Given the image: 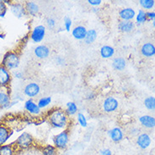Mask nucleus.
<instances>
[{"label":"nucleus","instance_id":"obj_1","mask_svg":"<svg viewBox=\"0 0 155 155\" xmlns=\"http://www.w3.org/2000/svg\"><path fill=\"white\" fill-rule=\"evenodd\" d=\"M47 120L48 124L54 129L68 130L70 124V118L64 109L61 108H54L47 113Z\"/></svg>","mask_w":155,"mask_h":155},{"label":"nucleus","instance_id":"obj_2","mask_svg":"<svg viewBox=\"0 0 155 155\" xmlns=\"http://www.w3.org/2000/svg\"><path fill=\"white\" fill-rule=\"evenodd\" d=\"M1 65L7 68L9 71L16 70L20 65V55L17 51H8L4 54Z\"/></svg>","mask_w":155,"mask_h":155},{"label":"nucleus","instance_id":"obj_3","mask_svg":"<svg viewBox=\"0 0 155 155\" xmlns=\"http://www.w3.org/2000/svg\"><path fill=\"white\" fill-rule=\"evenodd\" d=\"M17 151H23L27 150L32 147L35 144L34 137L31 133L27 132H23L19 135L16 140L14 142Z\"/></svg>","mask_w":155,"mask_h":155},{"label":"nucleus","instance_id":"obj_4","mask_svg":"<svg viewBox=\"0 0 155 155\" xmlns=\"http://www.w3.org/2000/svg\"><path fill=\"white\" fill-rule=\"evenodd\" d=\"M53 145L58 148V151H64L68 147L70 135L68 130H63L53 136Z\"/></svg>","mask_w":155,"mask_h":155},{"label":"nucleus","instance_id":"obj_5","mask_svg":"<svg viewBox=\"0 0 155 155\" xmlns=\"http://www.w3.org/2000/svg\"><path fill=\"white\" fill-rule=\"evenodd\" d=\"M46 27L42 25H38L35 26V27L31 30V34H30V38L35 43H40L42 42L43 39L45 38L46 36Z\"/></svg>","mask_w":155,"mask_h":155},{"label":"nucleus","instance_id":"obj_6","mask_svg":"<svg viewBox=\"0 0 155 155\" xmlns=\"http://www.w3.org/2000/svg\"><path fill=\"white\" fill-rule=\"evenodd\" d=\"M15 131L8 126L6 124L0 123V147L7 144L8 141L14 135Z\"/></svg>","mask_w":155,"mask_h":155},{"label":"nucleus","instance_id":"obj_7","mask_svg":"<svg viewBox=\"0 0 155 155\" xmlns=\"http://www.w3.org/2000/svg\"><path fill=\"white\" fill-rule=\"evenodd\" d=\"M12 82V74L10 71L0 64V87L8 88Z\"/></svg>","mask_w":155,"mask_h":155},{"label":"nucleus","instance_id":"obj_8","mask_svg":"<svg viewBox=\"0 0 155 155\" xmlns=\"http://www.w3.org/2000/svg\"><path fill=\"white\" fill-rule=\"evenodd\" d=\"M119 107V103L118 100L116 99V97H105V100L103 101V104H102V109L105 113H113L116 111V109H118Z\"/></svg>","mask_w":155,"mask_h":155},{"label":"nucleus","instance_id":"obj_9","mask_svg":"<svg viewBox=\"0 0 155 155\" xmlns=\"http://www.w3.org/2000/svg\"><path fill=\"white\" fill-rule=\"evenodd\" d=\"M24 108L29 114L33 116H38L42 113L37 103L33 100V98H28L27 100H25L24 104Z\"/></svg>","mask_w":155,"mask_h":155},{"label":"nucleus","instance_id":"obj_10","mask_svg":"<svg viewBox=\"0 0 155 155\" xmlns=\"http://www.w3.org/2000/svg\"><path fill=\"white\" fill-rule=\"evenodd\" d=\"M9 10L12 13V15L17 19H21L26 16V11L25 9V5L22 3H11V4L8 6Z\"/></svg>","mask_w":155,"mask_h":155},{"label":"nucleus","instance_id":"obj_11","mask_svg":"<svg viewBox=\"0 0 155 155\" xmlns=\"http://www.w3.org/2000/svg\"><path fill=\"white\" fill-rule=\"evenodd\" d=\"M23 93L26 97L33 98L40 94L41 87L36 82H30L25 86V87L23 88Z\"/></svg>","mask_w":155,"mask_h":155},{"label":"nucleus","instance_id":"obj_12","mask_svg":"<svg viewBox=\"0 0 155 155\" xmlns=\"http://www.w3.org/2000/svg\"><path fill=\"white\" fill-rule=\"evenodd\" d=\"M12 102L11 96L9 93V88L0 87V108L1 109H9Z\"/></svg>","mask_w":155,"mask_h":155},{"label":"nucleus","instance_id":"obj_13","mask_svg":"<svg viewBox=\"0 0 155 155\" xmlns=\"http://www.w3.org/2000/svg\"><path fill=\"white\" fill-rule=\"evenodd\" d=\"M108 136L114 143H120L124 139V132L120 127L116 126L109 130Z\"/></svg>","mask_w":155,"mask_h":155},{"label":"nucleus","instance_id":"obj_14","mask_svg":"<svg viewBox=\"0 0 155 155\" xmlns=\"http://www.w3.org/2000/svg\"><path fill=\"white\" fill-rule=\"evenodd\" d=\"M51 54V49L47 45H37L34 49V55L39 59H46L49 57Z\"/></svg>","mask_w":155,"mask_h":155},{"label":"nucleus","instance_id":"obj_15","mask_svg":"<svg viewBox=\"0 0 155 155\" xmlns=\"http://www.w3.org/2000/svg\"><path fill=\"white\" fill-rule=\"evenodd\" d=\"M152 143V139L150 136L147 133H140L137 136V145L141 149H147V147H150Z\"/></svg>","mask_w":155,"mask_h":155},{"label":"nucleus","instance_id":"obj_16","mask_svg":"<svg viewBox=\"0 0 155 155\" xmlns=\"http://www.w3.org/2000/svg\"><path fill=\"white\" fill-rule=\"evenodd\" d=\"M25 9L26 14L31 16H36L40 12V7L37 3H35V1H26L25 3Z\"/></svg>","mask_w":155,"mask_h":155},{"label":"nucleus","instance_id":"obj_17","mask_svg":"<svg viewBox=\"0 0 155 155\" xmlns=\"http://www.w3.org/2000/svg\"><path fill=\"white\" fill-rule=\"evenodd\" d=\"M141 54L144 57L151 58L155 56V45L152 43H145L141 48Z\"/></svg>","mask_w":155,"mask_h":155},{"label":"nucleus","instance_id":"obj_18","mask_svg":"<svg viewBox=\"0 0 155 155\" xmlns=\"http://www.w3.org/2000/svg\"><path fill=\"white\" fill-rule=\"evenodd\" d=\"M119 16L121 20L132 21L136 17V12L132 8H124L119 11Z\"/></svg>","mask_w":155,"mask_h":155},{"label":"nucleus","instance_id":"obj_19","mask_svg":"<svg viewBox=\"0 0 155 155\" xmlns=\"http://www.w3.org/2000/svg\"><path fill=\"white\" fill-rule=\"evenodd\" d=\"M87 28L84 26H77L73 28L72 30V36L76 40H84L87 34Z\"/></svg>","mask_w":155,"mask_h":155},{"label":"nucleus","instance_id":"obj_20","mask_svg":"<svg viewBox=\"0 0 155 155\" xmlns=\"http://www.w3.org/2000/svg\"><path fill=\"white\" fill-rule=\"evenodd\" d=\"M140 124L147 129H153L155 127V117L148 114L142 115L139 118Z\"/></svg>","mask_w":155,"mask_h":155},{"label":"nucleus","instance_id":"obj_21","mask_svg":"<svg viewBox=\"0 0 155 155\" xmlns=\"http://www.w3.org/2000/svg\"><path fill=\"white\" fill-rule=\"evenodd\" d=\"M16 153L17 149L14 143L4 144L0 147V155H15Z\"/></svg>","mask_w":155,"mask_h":155},{"label":"nucleus","instance_id":"obj_22","mask_svg":"<svg viewBox=\"0 0 155 155\" xmlns=\"http://www.w3.org/2000/svg\"><path fill=\"white\" fill-rule=\"evenodd\" d=\"M135 25L132 21H127V20H120L118 24V29L119 31L124 33L131 32L134 30Z\"/></svg>","mask_w":155,"mask_h":155},{"label":"nucleus","instance_id":"obj_23","mask_svg":"<svg viewBox=\"0 0 155 155\" xmlns=\"http://www.w3.org/2000/svg\"><path fill=\"white\" fill-rule=\"evenodd\" d=\"M111 65L114 70L122 71L123 70H125V68L127 66V61L122 57H116V58H113Z\"/></svg>","mask_w":155,"mask_h":155},{"label":"nucleus","instance_id":"obj_24","mask_svg":"<svg viewBox=\"0 0 155 155\" xmlns=\"http://www.w3.org/2000/svg\"><path fill=\"white\" fill-rule=\"evenodd\" d=\"M100 55L103 58H110L115 55V48L110 45H104L100 49Z\"/></svg>","mask_w":155,"mask_h":155},{"label":"nucleus","instance_id":"obj_25","mask_svg":"<svg viewBox=\"0 0 155 155\" xmlns=\"http://www.w3.org/2000/svg\"><path fill=\"white\" fill-rule=\"evenodd\" d=\"M78 111V108L76 103H74L73 101L68 102L66 104V108H65V112L69 117L74 116L75 114H77Z\"/></svg>","mask_w":155,"mask_h":155},{"label":"nucleus","instance_id":"obj_26","mask_svg":"<svg viewBox=\"0 0 155 155\" xmlns=\"http://www.w3.org/2000/svg\"><path fill=\"white\" fill-rule=\"evenodd\" d=\"M58 150L57 147H55L54 145L52 144H47L46 146H44L41 150V155H58Z\"/></svg>","mask_w":155,"mask_h":155},{"label":"nucleus","instance_id":"obj_27","mask_svg":"<svg viewBox=\"0 0 155 155\" xmlns=\"http://www.w3.org/2000/svg\"><path fill=\"white\" fill-rule=\"evenodd\" d=\"M98 37V33H97L96 30L94 29H89L87 31V34H86L85 38L84 39V43L86 44H92L93 43L95 42Z\"/></svg>","mask_w":155,"mask_h":155},{"label":"nucleus","instance_id":"obj_28","mask_svg":"<svg viewBox=\"0 0 155 155\" xmlns=\"http://www.w3.org/2000/svg\"><path fill=\"white\" fill-rule=\"evenodd\" d=\"M143 104L147 110H150V111L155 110V97L153 96L146 97L145 100L143 101Z\"/></svg>","mask_w":155,"mask_h":155},{"label":"nucleus","instance_id":"obj_29","mask_svg":"<svg viewBox=\"0 0 155 155\" xmlns=\"http://www.w3.org/2000/svg\"><path fill=\"white\" fill-rule=\"evenodd\" d=\"M51 101L52 100H51V97L50 96L41 97L38 100V102H37V104H38V106L40 107L41 109H45V108L48 107L51 104Z\"/></svg>","mask_w":155,"mask_h":155},{"label":"nucleus","instance_id":"obj_30","mask_svg":"<svg viewBox=\"0 0 155 155\" xmlns=\"http://www.w3.org/2000/svg\"><path fill=\"white\" fill-rule=\"evenodd\" d=\"M136 21H137V23L139 24H143L145 23L146 21H147V12H145L143 9H140L138 13H137V15H136Z\"/></svg>","mask_w":155,"mask_h":155},{"label":"nucleus","instance_id":"obj_31","mask_svg":"<svg viewBox=\"0 0 155 155\" xmlns=\"http://www.w3.org/2000/svg\"><path fill=\"white\" fill-rule=\"evenodd\" d=\"M77 121L78 125L83 128H86L88 126V120L86 116L83 113H78L77 114Z\"/></svg>","mask_w":155,"mask_h":155},{"label":"nucleus","instance_id":"obj_32","mask_svg":"<svg viewBox=\"0 0 155 155\" xmlns=\"http://www.w3.org/2000/svg\"><path fill=\"white\" fill-rule=\"evenodd\" d=\"M139 4L144 9H151L155 4L154 0H140Z\"/></svg>","mask_w":155,"mask_h":155},{"label":"nucleus","instance_id":"obj_33","mask_svg":"<svg viewBox=\"0 0 155 155\" xmlns=\"http://www.w3.org/2000/svg\"><path fill=\"white\" fill-rule=\"evenodd\" d=\"M8 5L4 3V1H0V19L5 17L7 12H8Z\"/></svg>","mask_w":155,"mask_h":155},{"label":"nucleus","instance_id":"obj_34","mask_svg":"<svg viewBox=\"0 0 155 155\" xmlns=\"http://www.w3.org/2000/svg\"><path fill=\"white\" fill-rule=\"evenodd\" d=\"M72 25H73V21H72L71 18H69L68 16H66V17L63 19V28H64L67 31H71Z\"/></svg>","mask_w":155,"mask_h":155},{"label":"nucleus","instance_id":"obj_35","mask_svg":"<svg viewBox=\"0 0 155 155\" xmlns=\"http://www.w3.org/2000/svg\"><path fill=\"white\" fill-rule=\"evenodd\" d=\"M46 23H47V26H48L49 29H54L56 27V20L53 18H51V17L47 18Z\"/></svg>","mask_w":155,"mask_h":155},{"label":"nucleus","instance_id":"obj_36","mask_svg":"<svg viewBox=\"0 0 155 155\" xmlns=\"http://www.w3.org/2000/svg\"><path fill=\"white\" fill-rule=\"evenodd\" d=\"M55 63L58 65H64L66 64V60L62 56H56V58H55Z\"/></svg>","mask_w":155,"mask_h":155},{"label":"nucleus","instance_id":"obj_37","mask_svg":"<svg viewBox=\"0 0 155 155\" xmlns=\"http://www.w3.org/2000/svg\"><path fill=\"white\" fill-rule=\"evenodd\" d=\"M88 3L89 5H91L93 7H98L102 4V1L101 0H88Z\"/></svg>","mask_w":155,"mask_h":155},{"label":"nucleus","instance_id":"obj_38","mask_svg":"<svg viewBox=\"0 0 155 155\" xmlns=\"http://www.w3.org/2000/svg\"><path fill=\"white\" fill-rule=\"evenodd\" d=\"M100 155H112V152H111L110 149H109V148H105V149L101 150Z\"/></svg>","mask_w":155,"mask_h":155},{"label":"nucleus","instance_id":"obj_39","mask_svg":"<svg viewBox=\"0 0 155 155\" xmlns=\"http://www.w3.org/2000/svg\"><path fill=\"white\" fill-rule=\"evenodd\" d=\"M140 134V129L139 128H137V127H134V128H132V130H131V135L132 136H138Z\"/></svg>","mask_w":155,"mask_h":155},{"label":"nucleus","instance_id":"obj_40","mask_svg":"<svg viewBox=\"0 0 155 155\" xmlns=\"http://www.w3.org/2000/svg\"><path fill=\"white\" fill-rule=\"evenodd\" d=\"M13 76H14V77L16 78V79H23L24 78L23 73L20 72V71H15V72H14Z\"/></svg>","mask_w":155,"mask_h":155},{"label":"nucleus","instance_id":"obj_41","mask_svg":"<svg viewBox=\"0 0 155 155\" xmlns=\"http://www.w3.org/2000/svg\"><path fill=\"white\" fill-rule=\"evenodd\" d=\"M147 19L153 20L155 19V12H147Z\"/></svg>","mask_w":155,"mask_h":155},{"label":"nucleus","instance_id":"obj_42","mask_svg":"<svg viewBox=\"0 0 155 155\" xmlns=\"http://www.w3.org/2000/svg\"><path fill=\"white\" fill-rule=\"evenodd\" d=\"M95 97V94L94 93H90L89 94V95H87V99H89V100H92V99H94Z\"/></svg>","mask_w":155,"mask_h":155},{"label":"nucleus","instance_id":"obj_43","mask_svg":"<svg viewBox=\"0 0 155 155\" xmlns=\"http://www.w3.org/2000/svg\"><path fill=\"white\" fill-rule=\"evenodd\" d=\"M92 11H93L94 13H97V12L100 11V9L96 8V7H94V9H92Z\"/></svg>","mask_w":155,"mask_h":155},{"label":"nucleus","instance_id":"obj_44","mask_svg":"<svg viewBox=\"0 0 155 155\" xmlns=\"http://www.w3.org/2000/svg\"><path fill=\"white\" fill-rule=\"evenodd\" d=\"M152 24H153V28L155 29V19H153V22H152Z\"/></svg>","mask_w":155,"mask_h":155},{"label":"nucleus","instance_id":"obj_45","mask_svg":"<svg viewBox=\"0 0 155 155\" xmlns=\"http://www.w3.org/2000/svg\"><path fill=\"white\" fill-rule=\"evenodd\" d=\"M58 155H64V154H62V153H58Z\"/></svg>","mask_w":155,"mask_h":155},{"label":"nucleus","instance_id":"obj_46","mask_svg":"<svg viewBox=\"0 0 155 155\" xmlns=\"http://www.w3.org/2000/svg\"><path fill=\"white\" fill-rule=\"evenodd\" d=\"M25 155H32V154H25Z\"/></svg>","mask_w":155,"mask_h":155},{"label":"nucleus","instance_id":"obj_47","mask_svg":"<svg viewBox=\"0 0 155 155\" xmlns=\"http://www.w3.org/2000/svg\"><path fill=\"white\" fill-rule=\"evenodd\" d=\"M0 109H1V108H0Z\"/></svg>","mask_w":155,"mask_h":155}]
</instances>
